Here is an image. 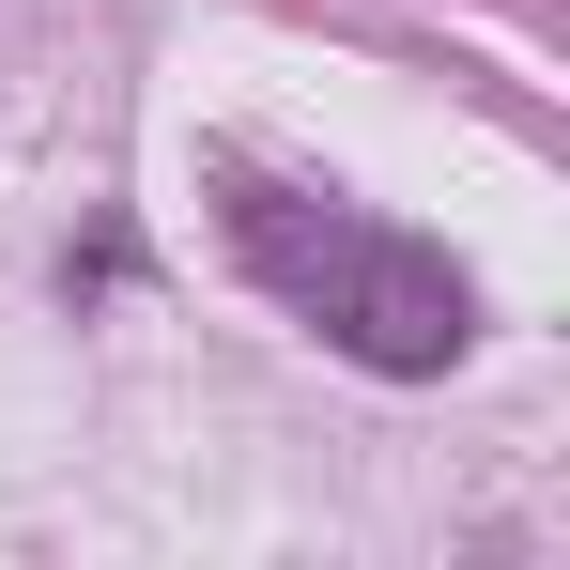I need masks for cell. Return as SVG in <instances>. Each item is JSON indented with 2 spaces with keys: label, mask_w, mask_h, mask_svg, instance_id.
<instances>
[{
  "label": "cell",
  "mask_w": 570,
  "mask_h": 570,
  "mask_svg": "<svg viewBox=\"0 0 570 570\" xmlns=\"http://www.w3.org/2000/svg\"><path fill=\"white\" fill-rule=\"evenodd\" d=\"M232 247L263 263V293H293V308H308L355 371H385V385L463 371V340H478L463 263L416 247V232H385V216H355V200H308V186L232 170Z\"/></svg>",
  "instance_id": "cell-1"
}]
</instances>
